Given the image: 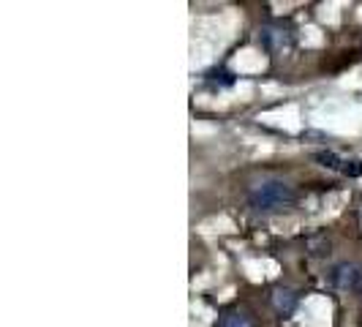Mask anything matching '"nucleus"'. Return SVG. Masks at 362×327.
I'll return each mask as SVG.
<instances>
[{
    "label": "nucleus",
    "instance_id": "nucleus-1",
    "mask_svg": "<svg viewBox=\"0 0 362 327\" xmlns=\"http://www.w3.org/2000/svg\"><path fill=\"white\" fill-rule=\"evenodd\" d=\"M297 200L294 188L284 180H262L248 191V205L256 213H281Z\"/></svg>",
    "mask_w": 362,
    "mask_h": 327
},
{
    "label": "nucleus",
    "instance_id": "nucleus-2",
    "mask_svg": "<svg viewBox=\"0 0 362 327\" xmlns=\"http://www.w3.org/2000/svg\"><path fill=\"white\" fill-rule=\"evenodd\" d=\"M329 287L362 300V265L360 262H338L329 270Z\"/></svg>",
    "mask_w": 362,
    "mask_h": 327
},
{
    "label": "nucleus",
    "instance_id": "nucleus-3",
    "mask_svg": "<svg viewBox=\"0 0 362 327\" xmlns=\"http://www.w3.org/2000/svg\"><path fill=\"white\" fill-rule=\"evenodd\" d=\"M313 159L322 164V166H327V169L346 175V178H360L362 175L360 159H344V156H338L335 150H316V153H313Z\"/></svg>",
    "mask_w": 362,
    "mask_h": 327
},
{
    "label": "nucleus",
    "instance_id": "nucleus-4",
    "mask_svg": "<svg viewBox=\"0 0 362 327\" xmlns=\"http://www.w3.org/2000/svg\"><path fill=\"white\" fill-rule=\"evenodd\" d=\"M259 41H262V47L267 50L270 54H284L291 50V44H294V38H291L289 30H284V28H262V33H259Z\"/></svg>",
    "mask_w": 362,
    "mask_h": 327
},
{
    "label": "nucleus",
    "instance_id": "nucleus-5",
    "mask_svg": "<svg viewBox=\"0 0 362 327\" xmlns=\"http://www.w3.org/2000/svg\"><path fill=\"white\" fill-rule=\"evenodd\" d=\"M270 303L281 316H289L297 309V292L289 289V287H275L270 294Z\"/></svg>",
    "mask_w": 362,
    "mask_h": 327
},
{
    "label": "nucleus",
    "instance_id": "nucleus-6",
    "mask_svg": "<svg viewBox=\"0 0 362 327\" xmlns=\"http://www.w3.org/2000/svg\"><path fill=\"white\" fill-rule=\"evenodd\" d=\"M216 327H254V322H251V316L243 314V311H226V314L218 319Z\"/></svg>",
    "mask_w": 362,
    "mask_h": 327
}]
</instances>
